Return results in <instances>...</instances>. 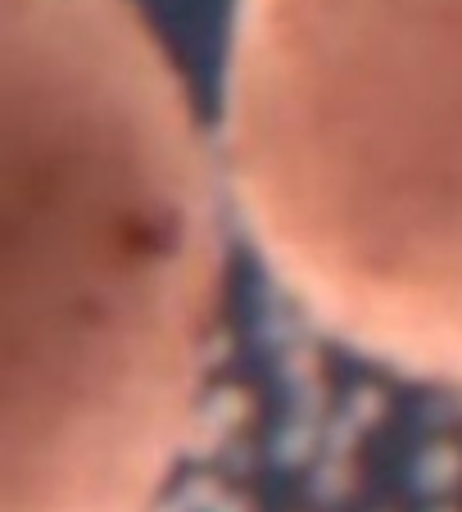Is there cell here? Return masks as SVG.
<instances>
[{"label": "cell", "mask_w": 462, "mask_h": 512, "mask_svg": "<svg viewBox=\"0 0 462 512\" xmlns=\"http://www.w3.org/2000/svg\"><path fill=\"white\" fill-rule=\"evenodd\" d=\"M222 150L290 300L462 390V0H236Z\"/></svg>", "instance_id": "2"}, {"label": "cell", "mask_w": 462, "mask_h": 512, "mask_svg": "<svg viewBox=\"0 0 462 512\" xmlns=\"http://www.w3.org/2000/svg\"><path fill=\"white\" fill-rule=\"evenodd\" d=\"M213 318V168L150 23L0 0V512H150Z\"/></svg>", "instance_id": "1"}]
</instances>
